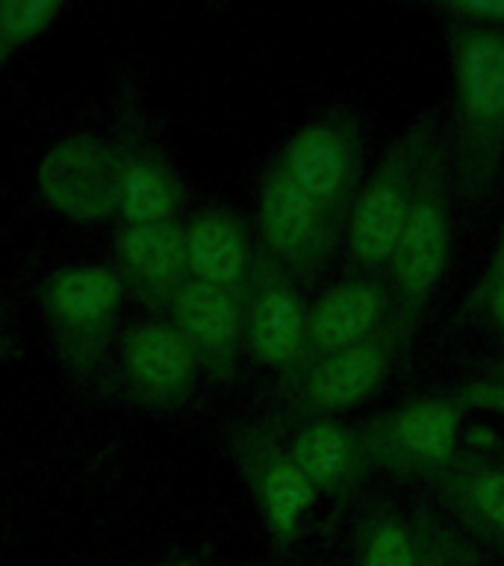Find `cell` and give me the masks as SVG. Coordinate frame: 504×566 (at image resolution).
Returning a JSON list of instances; mask_svg holds the SVG:
<instances>
[{
    "instance_id": "30",
    "label": "cell",
    "mask_w": 504,
    "mask_h": 566,
    "mask_svg": "<svg viewBox=\"0 0 504 566\" xmlns=\"http://www.w3.org/2000/svg\"><path fill=\"white\" fill-rule=\"evenodd\" d=\"M0 334H3V310H0Z\"/></svg>"
},
{
    "instance_id": "18",
    "label": "cell",
    "mask_w": 504,
    "mask_h": 566,
    "mask_svg": "<svg viewBox=\"0 0 504 566\" xmlns=\"http://www.w3.org/2000/svg\"><path fill=\"white\" fill-rule=\"evenodd\" d=\"M115 254H118L124 283L130 281L150 304L162 292L189 277L186 233L177 221L124 224L115 237Z\"/></svg>"
},
{
    "instance_id": "31",
    "label": "cell",
    "mask_w": 504,
    "mask_h": 566,
    "mask_svg": "<svg viewBox=\"0 0 504 566\" xmlns=\"http://www.w3.org/2000/svg\"><path fill=\"white\" fill-rule=\"evenodd\" d=\"M192 566H195V564H192Z\"/></svg>"
},
{
    "instance_id": "17",
    "label": "cell",
    "mask_w": 504,
    "mask_h": 566,
    "mask_svg": "<svg viewBox=\"0 0 504 566\" xmlns=\"http://www.w3.org/2000/svg\"><path fill=\"white\" fill-rule=\"evenodd\" d=\"M183 233L189 277L242 295L256 260L245 221L228 207H203Z\"/></svg>"
},
{
    "instance_id": "4",
    "label": "cell",
    "mask_w": 504,
    "mask_h": 566,
    "mask_svg": "<svg viewBox=\"0 0 504 566\" xmlns=\"http://www.w3.org/2000/svg\"><path fill=\"white\" fill-rule=\"evenodd\" d=\"M463 413L458 396H422L371 416L357 428L366 469L424 484L460 454Z\"/></svg>"
},
{
    "instance_id": "6",
    "label": "cell",
    "mask_w": 504,
    "mask_h": 566,
    "mask_svg": "<svg viewBox=\"0 0 504 566\" xmlns=\"http://www.w3.org/2000/svg\"><path fill=\"white\" fill-rule=\"evenodd\" d=\"M256 221L263 256L295 283L316 281L334 260L343 224L292 184L277 163L260 184Z\"/></svg>"
},
{
    "instance_id": "21",
    "label": "cell",
    "mask_w": 504,
    "mask_h": 566,
    "mask_svg": "<svg viewBox=\"0 0 504 566\" xmlns=\"http://www.w3.org/2000/svg\"><path fill=\"white\" fill-rule=\"evenodd\" d=\"M62 15L60 0H0V44L12 53L33 42Z\"/></svg>"
},
{
    "instance_id": "7",
    "label": "cell",
    "mask_w": 504,
    "mask_h": 566,
    "mask_svg": "<svg viewBox=\"0 0 504 566\" xmlns=\"http://www.w3.org/2000/svg\"><path fill=\"white\" fill-rule=\"evenodd\" d=\"M407 352L396 325L363 343L304 363L286 378V398L301 419H336L345 410L360 407L389 378L396 360Z\"/></svg>"
},
{
    "instance_id": "1",
    "label": "cell",
    "mask_w": 504,
    "mask_h": 566,
    "mask_svg": "<svg viewBox=\"0 0 504 566\" xmlns=\"http://www.w3.org/2000/svg\"><path fill=\"white\" fill-rule=\"evenodd\" d=\"M451 69V184L475 207L504 168V27L445 15Z\"/></svg>"
},
{
    "instance_id": "25",
    "label": "cell",
    "mask_w": 504,
    "mask_h": 566,
    "mask_svg": "<svg viewBox=\"0 0 504 566\" xmlns=\"http://www.w3.org/2000/svg\"><path fill=\"white\" fill-rule=\"evenodd\" d=\"M490 272L504 274V228H502V237H498V245H495L493 265H490Z\"/></svg>"
},
{
    "instance_id": "26",
    "label": "cell",
    "mask_w": 504,
    "mask_h": 566,
    "mask_svg": "<svg viewBox=\"0 0 504 566\" xmlns=\"http://www.w3.org/2000/svg\"><path fill=\"white\" fill-rule=\"evenodd\" d=\"M486 454H490V458L498 460V463H504V442H495L493 449L486 451Z\"/></svg>"
},
{
    "instance_id": "29",
    "label": "cell",
    "mask_w": 504,
    "mask_h": 566,
    "mask_svg": "<svg viewBox=\"0 0 504 566\" xmlns=\"http://www.w3.org/2000/svg\"><path fill=\"white\" fill-rule=\"evenodd\" d=\"M7 56H9V53L3 51V44H0V65H3V60H7Z\"/></svg>"
},
{
    "instance_id": "16",
    "label": "cell",
    "mask_w": 504,
    "mask_h": 566,
    "mask_svg": "<svg viewBox=\"0 0 504 566\" xmlns=\"http://www.w3.org/2000/svg\"><path fill=\"white\" fill-rule=\"evenodd\" d=\"M42 186L69 216H115V148L97 139H69L44 159Z\"/></svg>"
},
{
    "instance_id": "28",
    "label": "cell",
    "mask_w": 504,
    "mask_h": 566,
    "mask_svg": "<svg viewBox=\"0 0 504 566\" xmlns=\"http://www.w3.org/2000/svg\"><path fill=\"white\" fill-rule=\"evenodd\" d=\"M159 566H192V560H168V564H159Z\"/></svg>"
},
{
    "instance_id": "5",
    "label": "cell",
    "mask_w": 504,
    "mask_h": 566,
    "mask_svg": "<svg viewBox=\"0 0 504 566\" xmlns=\"http://www.w3.org/2000/svg\"><path fill=\"white\" fill-rule=\"evenodd\" d=\"M363 154L366 136L360 115L351 106L339 104L301 124L286 142L277 166L301 192L345 228L363 186Z\"/></svg>"
},
{
    "instance_id": "2",
    "label": "cell",
    "mask_w": 504,
    "mask_h": 566,
    "mask_svg": "<svg viewBox=\"0 0 504 566\" xmlns=\"http://www.w3.org/2000/svg\"><path fill=\"white\" fill-rule=\"evenodd\" d=\"M442 133L445 130L440 109H424L389 142L378 166L363 180L343 228L348 265L354 274H387L389 256L396 251L401 228L410 216L428 154Z\"/></svg>"
},
{
    "instance_id": "12",
    "label": "cell",
    "mask_w": 504,
    "mask_h": 566,
    "mask_svg": "<svg viewBox=\"0 0 504 566\" xmlns=\"http://www.w3.org/2000/svg\"><path fill=\"white\" fill-rule=\"evenodd\" d=\"M387 325H392V292L387 277L351 274L348 281L322 292L307 307V336H304L301 366L351 348L380 334Z\"/></svg>"
},
{
    "instance_id": "9",
    "label": "cell",
    "mask_w": 504,
    "mask_h": 566,
    "mask_svg": "<svg viewBox=\"0 0 504 566\" xmlns=\"http://www.w3.org/2000/svg\"><path fill=\"white\" fill-rule=\"evenodd\" d=\"M242 316L251 357L290 378L304 360L307 336V304L301 298L298 283L265 256H256L242 290Z\"/></svg>"
},
{
    "instance_id": "13",
    "label": "cell",
    "mask_w": 504,
    "mask_h": 566,
    "mask_svg": "<svg viewBox=\"0 0 504 566\" xmlns=\"http://www.w3.org/2000/svg\"><path fill=\"white\" fill-rule=\"evenodd\" d=\"M198 357L168 322H139L122 339V375L133 398L175 410L192 396Z\"/></svg>"
},
{
    "instance_id": "3",
    "label": "cell",
    "mask_w": 504,
    "mask_h": 566,
    "mask_svg": "<svg viewBox=\"0 0 504 566\" xmlns=\"http://www.w3.org/2000/svg\"><path fill=\"white\" fill-rule=\"evenodd\" d=\"M451 192L454 184H451L449 139L442 133L428 154L413 207L384 274L392 292V325L405 345L413 343L416 327L449 269Z\"/></svg>"
},
{
    "instance_id": "23",
    "label": "cell",
    "mask_w": 504,
    "mask_h": 566,
    "mask_svg": "<svg viewBox=\"0 0 504 566\" xmlns=\"http://www.w3.org/2000/svg\"><path fill=\"white\" fill-rule=\"evenodd\" d=\"M442 15L469 18V21H486V24L504 27V0H469V3H440Z\"/></svg>"
},
{
    "instance_id": "27",
    "label": "cell",
    "mask_w": 504,
    "mask_h": 566,
    "mask_svg": "<svg viewBox=\"0 0 504 566\" xmlns=\"http://www.w3.org/2000/svg\"><path fill=\"white\" fill-rule=\"evenodd\" d=\"M490 380H498V384H504V360L498 363L493 369V375H490Z\"/></svg>"
},
{
    "instance_id": "19",
    "label": "cell",
    "mask_w": 504,
    "mask_h": 566,
    "mask_svg": "<svg viewBox=\"0 0 504 566\" xmlns=\"http://www.w3.org/2000/svg\"><path fill=\"white\" fill-rule=\"evenodd\" d=\"M286 451L316 493H345L366 472L357 428L339 419H301Z\"/></svg>"
},
{
    "instance_id": "11",
    "label": "cell",
    "mask_w": 504,
    "mask_h": 566,
    "mask_svg": "<svg viewBox=\"0 0 504 566\" xmlns=\"http://www.w3.org/2000/svg\"><path fill=\"white\" fill-rule=\"evenodd\" d=\"M233 460L242 469L248 490L263 513L265 528L277 543H290L304 513L316 504V486L295 467L281 440L263 428H242L233 433Z\"/></svg>"
},
{
    "instance_id": "8",
    "label": "cell",
    "mask_w": 504,
    "mask_h": 566,
    "mask_svg": "<svg viewBox=\"0 0 504 566\" xmlns=\"http://www.w3.org/2000/svg\"><path fill=\"white\" fill-rule=\"evenodd\" d=\"M124 301V277L106 265H74L42 283L48 325L71 360L86 363L104 352Z\"/></svg>"
},
{
    "instance_id": "20",
    "label": "cell",
    "mask_w": 504,
    "mask_h": 566,
    "mask_svg": "<svg viewBox=\"0 0 504 566\" xmlns=\"http://www.w3.org/2000/svg\"><path fill=\"white\" fill-rule=\"evenodd\" d=\"M180 203L175 171L145 145L115 148V216L124 224L171 221Z\"/></svg>"
},
{
    "instance_id": "14",
    "label": "cell",
    "mask_w": 504,
    "mask_h": 566,
    "mask_svg": "<svg viewBox=\"0 0 504 566\" xmlns=\"http://www.w3.org/2000/svg\"><path fill=\"white\" fill-rule=\"evenodd\" d=\"M458 539L431 513L378 499L360 516L357 566H431Z\"/></svg>"
},
{
    "instance_id": "24",
    "label": "cell",
    "mask_w": 504,
    "mask_h": 566,
    "mask_svg": "<svg viewBox=\"0 0 504 566\" xmlns=\"http://www.w3.org/2000/svg\"><path fill=\"white\" fill-rule=\"evenodd\" d=\"M431 566H477V555L472 552V546H469V543L458 539V543H454L449 552H442V555L437 557Z\"/></svg>"
},
{
    "instance_id": "15",
    "label": "cell",
    "mask_w": 504,
    "mask_h": 566,
    "mask_svg": "<svg viewBox=\"0 0 504 566\" xmlns=\"http://www.w3.org/2000/svg\"><path fill=\"white\" fill-rule=\"evenodd\" d=\"M424 484L472 537L504 552V463L481 451H460Z\"/></svg>"
},
{
    "instance_id": "10",
    "label": "cell",
    "mask_w": 504,
    "mask_h": 566,
    "mask_svg": "<svg viewBox=\"0 0 504 566\" xmlns=\"http://www.w3.org/2000/svg\"><path fill=\"white\" fill-rule=\"evenodd\" d=\"M154 307L162 310L168 325L183 336L198 357V366L221 380L233 375L239 345L245 343V316L239 292L186 277L162 292Z\"/></svg>"
},
{
    "instance_id": "22",
    "label": "cell",
    "mask_w": 504,
    "mask_h": 566,
    "mask_svg": "<svg viewBox=\"0 0 504 566\" xmlns=\"http://www.w3.org/2000/svg\"><path fill=\"white\" fill-rule=\"evenodd\" d=\"M475 307L486 325L504 339V274L490 272L484 281L477 283Z\"/></svg>"
}]
</instances>
